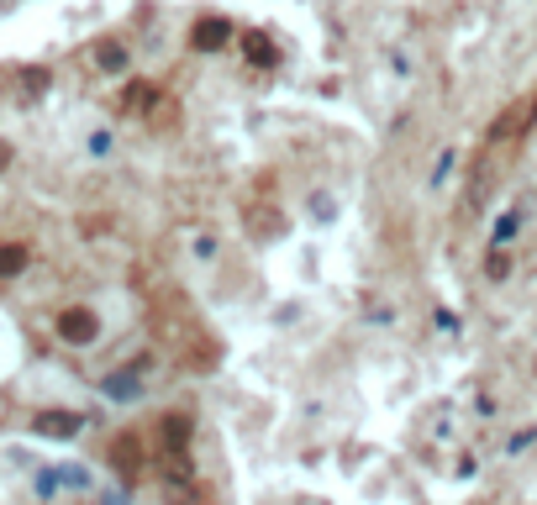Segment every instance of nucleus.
Returning <instances> with one entry per match:
<instances>
[{"label":"nucleus","mask_w":537,"mask_h":505,"mask_svg":"<svg viewBox=\"0 0 537 505\" xmlns=\"http://www.w3.org/2000/svg\"><path fill=\"white\" fill-rule=\"evenodd\" d=\"M53 337L69 347H90V342H101V316L90 305H63L53 316Z\"/></svg>","instance_id":"1"},{"label":"nucleus","mask_w":537,"mask_h":505,"mask_svg":"<svg viewBox=\"0 0 537 505\" xmlns=\"http://www.w3.org/2000/svg\"><path fill=\"white\" fill-rule=\"evenodd\" d=\"M232 43V21L227 16H200L195 27H190V48L195 53H222Z\"/></svg>","instance_id":"2"},{"label":"nucleus","mask_w":537,"mask_h":505,"mask_svg":"<svg viewBox=\"0 0 537 505\" xmlns=\"http://www.w3.org/2000/svg\"><path fill=\"white\" fill-rule=\"evenodd\" d=\"M79 427H85L79 411H37L32 416V432L37 437H79Z\"/></svg>","instance_id":"3"},{"label":"nucleus","mask_w":537,"mask_h":505,"mask_svg":"<svg viewBox=\"0 0 537 505\" xmlns=\"http://www.w3.org/2000/svg\"><path fill=\"white\" fill-rule=\"evenodd\" d=\"M106 458H111V468H117V474H121V479H126V485H132V479L142 474V443H137L132 432H126V437H117Z\"/></svg>","instance_id":"4"},{"label":"nucleus","mask_w":537,"mask_h":505,"mask_svg":"<svg viewBox=\"0 0 537 505\" xmlns=\"http://www.w3.org/2000/svg\"><path fill=\"white\" fill-rule=\"evenodd\" d=\"M242 53H248L253 69H280V48H274L264 32H248V37H242Z\"/></svg>","instance_id":"5"},{"label":"nucleus","mask_w":537,"mask_h":505,"mask_svg":"<svg viewBox=\"0 0 537 505\" xmlns=\"http://www.w3.org/2000/svg\"><path fill=\"white\" fill-rule=\"evenodd\" d=\"M27 264H32V248L27 242H0V280L27 274Z\"/></svg>","instance_id":"6"},{"label":"nucleus","mask_w":537,"mask_h":505,"mask_svg":"<svg viewBox=\"0 0 537 505\" xmlns=\"http://www.w3.org/2000/svg\"><path fill=\"white\" fill-rule=\"evenodd\" d=\"M126 43H117V37H101L95 43V69H106V74H126Z\"/></svg>","instance_id":"7"},{"label":"nucleus","mask_w":537,"mask_h":505,"mask_svg":"<svg viewBox=\"0 0 537 505\" xmlns=\"http://www.w3.org/2000/svg\"><path fill=\"white\" fill-rule=\"evenodd\" d=\"M190 443V416L175 411V416H164V448H184Z\"/></svg>","instance_id":"8"},{"label":"nucleus","mask_w":537,"mask_h":505,"mask_svg":"<svg viewBox=\"0 0 537 505\" xmlns=\"http://www.w3.org/2000/svg\"><path fill=\"white\" fill-rule=\"evenodd\" d=\"M153 101H159V90H153V85H148V79H132V90H126V95H121V106H132V111H148V106H153Z\"/></svg>","instance_id":"9"},{"label":"nucleus","mask_w":537,"mask_h":505,"mask_svg":"<svg viewBox=\"0 0 537 505\" xmlns=\"http://www.w3.org/2000/svg\"><path fill=\"white\" fill-rule=\"evenodd\" d=\"M506 274H511V253L495 242V248H490V258H484V280H506Z\"/></svg>","instance_id":"10"},{"label":"nucleus","mask_w":537,"mask_h":505,"mask_svg":"<svg viewBox=\"0 0 537 505\" xmlns=\"http://www.w3.org/2000/svg\"><path fill=\"white\" fill-rule=\"evenodd\" d=\"M517 226H522V206H517L511 216H500V222H495V242H511V237H517Z\"/></svg>","instance_id":"11"},{"label":"nucleus","mask_w":537,"mask_h":505,"mask_svg":"<svg viewBox=\"0 0 537 505\" xmlns=\"http://www.w3.org/2000/svg\"><path fill=\"white\" fill-rule=\"evenodd\" d=\"M106 390H111V395H117V400H121V395H137V390H142V385H137L132 374H111V385H106Z\"/></svg>","instance_id":"12"},{"label":"nucleus","mask_w":537,"mask_h":505,"mask_svg":"<svg viewBox=\"0 0 537 505\" xmlns=\"http://www.w3.org/2000/svg\"><path fill=\"white\" fill-rule=\"evenodd\" d=\"M448 168H453V153H443V159H437V168H432V184H443V179H448Z\"/></svg>","instance_id":"13"}]
</instances>
